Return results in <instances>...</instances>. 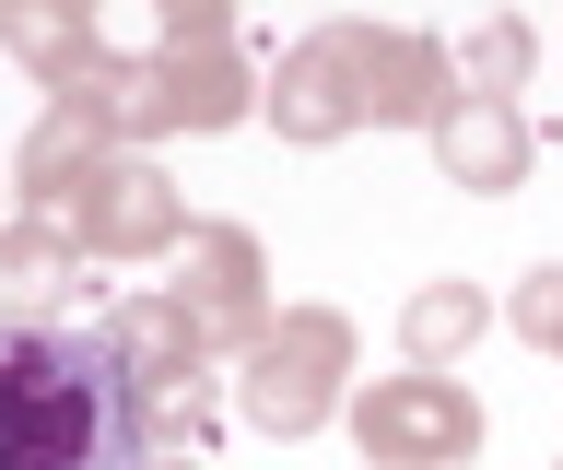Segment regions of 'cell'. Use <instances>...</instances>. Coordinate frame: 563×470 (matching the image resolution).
<instances>
[{
	"mask_svg": "<svg viewBox=\"0 0 563 470\" xmlns=\"http://www.w3.org/2000/svg\"><path fill=\"white\" fill-rule=\"evenodd\" d=\"M552 470H563V459H552Z\"/></svg>",
	"mask_w": 563,
	"mask_h": 470,
	"instance_id": "20",
	"label": "cell"
},
{
	"mask_svg": "<svg viewBox=\"0 0 563 470\" xmlns=\"http://www.w3.org/2000/svg\"><path fill=\"white\" fill-rule=\"evenodd\" d=\"M505 329H517L528 353H563V259L517 271V294H505Z\"/></svg>",
	"mask_w": 563,
	"mask_h": 470,
	"instance_id": "15",
	"label": "cell"
},
{
	"mask_svg": "<svg viewBox=\"0 0 563 470\" xmlns=\"http://www.w3.org/2000/svg\"><path fill=\"white\" fill-rule=\"evenodd\" d=\"M0 47H12L47 95H70V83H95L106 59H118V47L95 36V12H82V0H0Z\"/></svg>",
	"mask_w": 563,
	"mask_h": 470,
	"instance_id": "11",
	"label": "cell"
},
{
	"mask_svg": "<svg viewBox=\"0 0 563 470\" xmlns=\"http://www.w3.org/2000/svg\"><path fill=\"white\" fill-rule=\"evenodd\" d=\"M0 470H153L141 389L95 318L0 329Z\"/></svg>",
	"mask_w": 563,
	"mask_h": 470,
	"instance_id": "1",
	"label": "cell"
},
{
	"mask_svg": "<svg viewBox=\"0 0 563 470\" xmlns=\"http://www.w3.org/2000/svg\"><path fill=\"white\" fill-rule=\"evenodd\" d=\"M153 24H165V47H223L235 36V0H153Z\"/></svg>",
	"mask_w": 563,
	"mask_h": 470,
	"instance_id": "16",
	"label": "cell"
},
{
	"mask_svg": "<svg viewBox=\"0 0 563 470\" xmlns=\"http://www.w3.org/2000/svg\"><path fill=\"white\" fill-rule=\"evenodd\" d=\"M552 364H563V353H552Z\"/></svg>",
	"mask_w": 563,
	"mask_h": 470,
	"instance_id": "21",
	"label": "cell"
},
{
	"mask_svg": "<svg viewBox=\"0 0 563 470\" xmlns=\"http://www.w3.org/2000/svg\"><path fill=\"white\" fill-rule=\"evenodd\" d=\"M176 318L211 341V364H246L271 341V248L246 236V223H188V248H176Z\"/></svg>",
	"mask_w": 563,
	"mask_h": 470,
	"instance_id": "8",
	"label": "cell"
},
{
	"mask_svg": "<svg viewBox=\"0 0 563 470\" xmlns=\"http://www.w3.org/2000/svg\"><path fill=\"white\" fill-rule=\"evenodd\" d=\"M82 271H95V259L70 248L59 223L12 212V223H0V329H47V318H70V306L95 294Z\"/></svg>",
	"mask_w": 563,
	"mask_h": 470,
	"instance_id": "10",
	"label": "cell"
},
{
	"mask_svg": "<svg viewBox=\"0 0 563 470\" xmlns=\"http://www.w3.org/2000/svg\"><path fill=\"white\" fill-rule=\"evenodd\" d=\"M493 318H505V306H493L482 283H457V271H446V283H411V306H399V353H411L422 376H457V364L493 341Z\"/></svg>",
	"mask_w": 563,
	"mask_h": 470,
	"instance_id": "12",
	"label": "cell"
},
{
	"mask_svg": "<svg viewBox=\"0 0 563 470\" xmlns=\"http://www.w3.org/2000/svg\"><path fill=\"white\" fill-rule=\"evenodd\" d=\"M422 142H434V177L470 188V200H505V188H528V118L505 107V95H446Z\"/></svg>",
	"mask_w": 563,
	"mask_h": 470,
	"instance_id": "9",
	"label": "cell"
},
{
	"mask_svg": "<svg viewBox=\"0 0 563 470\" xmlns=\"http://www.w3.org/2000/svg\"><path fill=\"white\" fill-rule=\"evenodd\" d=\"M446 95H457V47L446 36L341 12V24H317V36H294L271 59L258 118H271L294 153H329V142H352V130H434Z\"/></svg>",
	"mask_w": 563,
	"mask_h": 470,
	"instance_id": "2",
	"label": "cell"
},
{
	"mask_svg": "<svg viewBox=\"0 0 563 470\" xmlns=\"http://www.w3.org/2000/svg\"><path fill=\"white\" fill-rule=\"evenodd\" d=\"M35 223H59L82 259H118V271H130V259H176L200 212H188V188H176L153 153H106L95 177H70Z\"/></svg>",
	"mask_w": 563,
	"mask_h": 470,
	"instance_id": "6",
	"label": "cell"
},
{
	"mask_svg": "<svg viewBox=\"0 0 563 470\" xmlns=\"http://www.w3.org/2000/svg\"><path fill=\"white\" fill-rule=\"evenodd\" d=\"M70 95L106 118L118 153H153V142H223V130H246L258 95H271V72L223 36V47H141V59H106V72L70 83Z\"/></svg>",
	"mask_w": 563,
	"mask_h": 470,
	"instance_id": "3",
	"label": "cell"
},
{
	"mask_svg": "<svg viewBox=\"0 0 563 470\" xmlns=\"http://www.w3.org/2000/svg\"><path fill=\"white\" fill-rule=\"evenodd\" d=\"M540 72V36H528V12H482L470 36H457V95H505L517 107V83Z\"/></svg>",
	"mask_w": 563,
	"mask_h": 470,
	"instance_id": "14",
	"label": "cell"
},
{
	"mask_svg": "<svg viewBox=\"0 0 563 470\" xmlns=\"http://www.w3.org/2000/svg\"><path fill=\"white\" fill-rule=\"evenodd\" d=\"M153 470H200V459H176V447H153Z\"/></svg>",
	"mask_w": 563,
	"mask_h": 470,
	"instance_id": "17",
	"label": "cell"
},
{
	"mask_svg": "<svg viewBox=\"0 0 563 470\" xmlns=\"http://www.w3.org/2000/svg\"><path fill=\"white\" fill-rule=\"evenodd\" d=\"M0 223H12V212H0Z\"/></svg>",
	"mask_w": 563,
	"mask_h": 470,
	"instance_id": "19",
	"label": "cell"
},
{
	"mask_svg": "<svg viewBox=\"0 0 563 470\" xmlns=\"http://www.w3.org/2000/svg\"><path fill=\"white\" fill-rule=\"evenodd\" d=\"M106 153H118V142H106V118L82 107V95H47V118H35L24 153H12V188H24V212H47L70 177H95Z\"/></svg>",
	"mask_w": 563,
	"mask_h": 470,
	"instance_id": "13",
	"label": "cell"
},
{
	"mask_svg": "<svg viewBox=\"0 0 563 470\" xmlns=\"http://www.w3.org/2000/svg\"><path fill=\"white\" fill-rule=\"evenodd\" d=\"M82 12H106V0H82Z\"/></svg>",
	"mask_w": 563,
	"mask_h": 470,
	"instance_id": "18",
	"label": "cell"
},
{
	"mask_svg": "<svg viewBox=\"0 0 563 470\" xmlns=\"http://www.w3.org/2000/svg\"><path fill=\"white\" fill-rule=\"evenodd\" d=\"M95 329H106V353L130 364L153 447L211 459V435H223V389H211V341L176 318V294H118V306H95Z\"/></svg>",
	"mask_w": 563,
	"mask_h": 470,
	"instance_id": "4",
	"label": "cell"
},
{
	"mask_svg": "<svg viewBox=\"0 0 563 470\" xmlns=\"http://www.w3.org/2000/svg\"><path fill=\"white\" fill-rule=\"evenodd\" d=\"M341 412H352V318L341 306H282L271 341L235 364V424H258L271 447H306Z\"/></svg>",
	"mask_w": 563,
	"mask_h": 470,
	"instance_id": "5",
	"label": "cell"
},
{
	"mask_svg": "<svg viewBox=\"0 0 563 470\" xmlns=\"http://www.w3.org/2000/svg\"><path fill=\"white\" fill-rule=\"evenodd\" d=\"M352 447H364V470H470L482 459V400L457 389V376H364L352 389Z\"/></svg>",
	"mask_w": 563,
	"mask_h": 470,
	"instance_id": "7",
	"label": "cell"
}]
</instances>
